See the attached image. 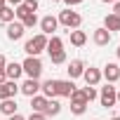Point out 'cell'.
<instances>
[{
  "mask_svg": "<svg viewBox=\"0 0 120 120\" xmlns=\"http://www.w3.org/2000/svg\"><path fill=\"white\" fill-rule=\"evenodd\" d=\"M42 49H47V35H45V33H38L35 38L26 40V45H24V52H26L28 56H38Z\"/></svg>",
  "mask_w": 120,
  "mask_h": 120,
  "instance_id": "obj_1",
  "label": "cell"
},
{
  "mask_svg": "<svg viewBox=\"0 0 120 120\" xmlns=\"http://www.w3.org/2000/svg\"><path fill=\"white\" fill-rule=\"evenodd\" d=\"M21 68H24V73H26L31 80H38L40 73H42V61H40L38 56H28L26 61L21 64Z\"/></svg>",
  "mask_w": 120,
  "mask_h": 120,
  "instance_id": "obj_2",
  "label": "cell"
},
{
  "mask_svg": "<svg viewBox=\"0 0 120 120\" xmlns=\"http://www.w3.org/2000/svg\"><path fill=\"white\" fill-rule=\"evenodd\" d=\"M56 21H59V24H64L66 28H78V26L82 24V17L68 7V10H64V12H59V19H56Z\"/></svg>",
  "mask_w": 120,
  "mask_h": 120,
  "instance_id": "obj_3",
  "label": "cell"
},
{
  "mask_svg": "<svg viewBox=\"0 0 120 120\" xmlns=\"http://www.w3.org/2000/svg\"><path fill=\"white\" fill-rule=\"evenodd\" d=\"M17 92H19L17 80H5L3 85H0V101H5V99H14Z\"/></svg>",
  "mask_w": 120,
  "mask_h": 120,
  "instance_id": "obj_4",
  "label": "cell"
},
{
  "mask_svg": "<svg viewBox=\"0 0 120 120\" xmlns=\"http://www.w3.org/2000/svg\"><path fill=\"white\" fill-rule=\"evenodd\" d=\"M75 90L73 80H54V94L56 97H71Z\"/></svg>",
  "mask_w": 120,
  "mask_h": 120,
  "instance_id": "obj_5",
  "label": "cell"
},
{
  "mask_svg": "<svg viewBox=\"0 0 120 120\" xmlns=\"http://www.w3.org/2000/svg\"><path fill=\"white\" fill-rule=\"evenodd\" d=\"M99 99H101V106H106V108H111L118 99H115V87H111L108 82H106V87H101V94H99Z\"/></svg>",
  "mask_w": 120,
  "mask_h": 120,
  "instance_id": "obj_6",
  "label": "cell"
},
{
  "mask_svg": "<svg viewBox=\"0 0 120 120\" xmlns=\"http://www.w3.org/2000/svg\"><path fill=\"white\" fill-rule=\"evenodd\" d=\"M38 90H40V80H31V78H26V80L19 85V92L26 94V97H35Z\"/></svg>",
  "mask_w": 120,
  "mask_h": 120,
  "instance_id": "obj_7",
  "label": "cell"
},
{
  "mask_svg": "<svg viewBox=\"0 0 120 120\" xmlns=\"http://www.w3.org/2000/svg\"><path fill=\"white\" fill-rule=\"evenodd\" d=\"M24 24L21 21H12V24H7V38L10 40H21L24 38Z\"/></svg>",
  "mask_w": 120,
  "mask_h": 120,
  "instance_id": "obj_8",
  "label": "cell"
},
{
  "mask_svg": "<svg viewBox=\"0 0 120 120\" xmlns=\"http://www.w3.org/2000/svg\"><path fill=\"white\" fill-rule=\"evenodd\" d=\"M101 75L106 78L108 85H113V82H118V78H120V66H118V64H106V68H104Z\"/></svg>",
  "mask_w": 120,
  "mask_h": 120,
  "instance_id": "obj_9",
  "label": "cell"
},
{
  "mask_svg": "<svg viewBox=\"0 0 120 120\" xmlns=\"http://www.w3.org/2000/svg\"><path fill=\"white\" fill-rule=\"evenodd\" d=\"M82 78H85V82L90 85V87H94V85H99L101 82V71L99 68H85V73H82Z\"/></svg>",
  "mask_w": 120,
  "mask_h": 120,
  "instance_id": "obj_10",
  "label": "cell"
},
{
  "mask_svg": "<svg viewBox=\"0 0 120 120\" xmlns=\"http://www.w3.org/2000/svg\"><path fill=\"white\" fill-rule=\"evenodd\" d=\"M56 26H59V21H56L52 14H47V17L40 19V28H42L45 35H52V31H56Z\"/></svg>",
  "mask_w": 120,
  "mask_h": 120,
  "instance_id": "obj_11",
  "label": "cell"
},
{
  "mask_svg": "<svg viewBox=\"0 0 120 120\" xmlns=\"http://www.w3.org/2000/svg\"><path fill=\"white\" fill-rule=\"evenodd\" d=\"M82 73H85V64L80 61V59H73V61L68 64V75H71V80H73V78H80Z\"/></svg>",
  "mask_w": 120,
  "mask_h": 120,
  "instance_id": "obj_12",
  "label": "cell"
},
{
  "mask_svg": "<svg viewBox=\"0 0 120 120\" xmlns=\"http://www.w3.org/2000/svg\"><path fill=\"white\" fill-rule=\"evenodd\" d=\"M21 73H24V68H21V64H17V61H12V64L5 66V75H7V80H17Z\"/></svg>",
  "mask_w": 120,
  "mask_h": 120,
  "instance_id": "obj_13",
  "label": "cell"
},
{
  "mask_svg": "<svg viewBox=\"0 0 120 120\" xmlns=\"http://www.w3.org/2000/svg\"><path fill=\"white\" fill-rule=\"evenodd\" d=\"M94 42H97L99 47H106V45L111 42V33H108L106 28H97V31H94Z\"/></svg>",
  "mask_w": 120,
  "mask_h": 120,
  "instance_id": "obj_14",
  "label": "cell"
},
{
  "mask_svg": "<svg viewBox=\"0 0 120 120\" xmlns=\"http://www.w3.org/2000/svg\"><path fill=\"white\" fill-rule=\"evenodd\" d=\"M31 108H33V113H45V108H47V99L40 97V94L31 97Z\"/></svg>",
  "mask_w": 120,
  "mask_h": 120,
  "instance_id": "obj_15",
  "label": "cell"
},
{
  "mask_svg": "<svg viewBox=\"0 0 120 120\" xmlns=\"http://www.w3.org/2000/svg\"><path fill=\"white\" fill-rule=\"evenodd\" d=\"M104 28L111 33V31H120V17H115V14H106V19H104Z\"/></svg>",
  "mask_w": 120,
  "mask_h": 120,
  "instance_id": "obj_16",
  "label": "cell"
},
{
  "mask_svg": "<svg viewBox=\"0 0 120 120\" xmlns=\"http://www.w3.org/2000/svg\"><path fill=\"white\" fill-rule=\"evenodd\" d=\"M59 49H64V40L59 38V35H52V38H47V52L52 54V52H59Z\"/></svg>",
  "mask_w": 120,
  "mask_h": 120,
  "instance_id": "obj_17",
  "label": "cell"
},
{
  "mask_svg": "<svg viewBox=\"0 0 120 120\" xmlns=\"http://www.w3.org/2000/svg\"><path fill=\"white\" fill-rule=\"evenodd\" d=\"M0 113H5V115H14V113H17V101H14V99H5L3 104H0Z\"/></svg>",
  "mask_w": 120,
  "mask_h": 120,
  "instance_id": "obj_18",
  "label": "cell"
},
{
  "mask_svg": "<svg viewBox=\"0 0 120 120\" xmlns=\"http://www.w3.org/2000/svg\"><path fill=\"white\" fill-rule=\"evenodd\" d=\"M59 111H61V104H59L56 99H47V108H45V118L47 115H59Z\"/></svg>",
  "mask_w": 120,
  "mask_h": 120,
  "instance_id": "obj_19",
  "label": "cell"
},
{
  "mask_svg": "<svg viewBox=\"0 0 120 120\" xmlns=\"http://www.w3.org/2000/svg\"><path fill=\"white\" fill-rule=\"evenodd\" d=\"M87 42V35H85V31H71V45H75V47H82Z\"/></svg>",
  "mask_w": 120,
  "mask_h": 120,
  "instance_id": "obj_20",
  "label": "cell"
},
{
  "mask_svg": "<svg viewBox=\"0 0 120 120\" xmlns=\"http://www.w3.org/2000/svg\"><path fill=\"white\" fill-rule=\"evenodd\" d=\"M14 17H17V14H14V10H12L10 5H5L3 10H0V21H3V24H12Z\"/></svg>",
  "mask_w": 120,
  "mask_h": 120,
  "instance_id": "obj_21",
  "label": "cell"
},
{
  "mask_svg": "<svg viewBox=\"0 0 120 120\" xmlns=\"http://www.w3.org/2000/svg\"><path fill=\"white\" fill-rule=\"evenodd\" d=\"M19 21L24 24V28H33V26L38 24V17H35V12H26V14H24Z\"/></svg>",
  "mask_w": 120,
  "mask_h": 120,
  "instance_id": "obj_22",
  "label": "cell"
},
{
  "mask_svg": "<svg viewBox=\"0 0 120 120\" xmlns=\"http://www.w3.org/2000/svg\"><path fill=\"white\" fill-rule=\"evenodd\" d=\"M68 99H71V104H85V106H87V104H90V101H87V97H85V92H82V90H73V94H71V97H68Z\"/></svg>",
  "mask_w": 120,
  "mask_h": 120,
  "instance_id": "obj_23",
  "label": "cell"
},
{
  "mask_svg": "<svg viewBox=\"0 0 120 120\" xmlns=\"http://www.w3.org/2000/svg\"><path fill=\"white\" fill-rule=\"evenodd\" d=\"M40 90H42L45 99H52V97H56V94H54V80H47V82H42V85H40Z\"/></svg>",
  "mask_w": 120,
  "mask_h": 120,
  "instance_id": "obj_24",
  "label": "cell"
},
{
  "mask_svg": "<svg viewBox=\"0 0 120 120\" xmlns=\"http://www.w3.org/2000/svg\"><path fill=\"white\" fill-rule=\"evenodd\" d=\"M49 59H52V64H64V61H66V52H64V49L52 52V54H49Z\"/></svg>",
  "mask_w": 120,
  "mask_h": 120,
  "instance_id": "obj_25",
  "label": "cell"
},
{
  "mask_svg": "<svg viewBox=\"0 0 120 120\" xmlns=\"http://www.w3.org/2000/svg\"><path fill=\"white\" fill-rule=\"evenodd\" d=\"M85 108H87L85 104H71V113H73V115H82Z\"/></svg>",
  "mask_w": 120,
  "mask_h": 120,
  "instance_id": "obj_26",
  "label": "cell"
},
{
  "mask_svg": "<svg viewBox=\"0 0 120 120\" xmlns=\"http://www.w3.org/2000/svg\"><path fill=\"white\" fill-rule=\"evenodd\" d=\"M21 5H24L28 12H35V10H38V0H24Z\"/></svg>",
  "mask_w": 120,
  "mask_h": 120,
  "instance_id": "obj_27",
  "label": "cell"
},
{
  "mask_svg": "<svg viewBox=\"0 0 120 120\" xmlns=\"http://www.w3.org/2000/svg\"><path fill=\"white\" fill-rule=\"evenodd\" d=\"M82 92H85V97H87V101H92V99H97V90H94V87H90V85H87V87H85Z\"/></svg>",
  "mask_w": 120,
  "mask_h": 120,
  "instance_id": "obj_28",
  "label": "cell"
},
{
  "mask_svg": "<svg viewBox=\"0 0 120 120\" xmlns=\"http://www.w3.org/2000/svg\"><path fill=\"white\" fill-rule=\"evenodd\" d=\"M28 120H47V118H45L42 113H31V118H28Z\"/></svg>",
  "mask_w": 120,
  "mask_h": 120,
  "instance_id": "obj_29",
  "label": "cell"
},
{
  "mask_svg": "<svg viewBox=\"0 0 120 120\" xmlns=\"http://www.w3.org/2000/svg\"><path fill=\"white\" fill-rule=\"evenodd\" d=\"M5 3H7V5H10V7H12V5H17V7H19V5H21V3H24V0H5Z\"/></svg>",
  "mask_w": 120,
  "mask_h": 120,
  "instance_id": "obj_30",
  "label": "cell"
},
{
  "mask_svg": "<svg viewBox=\"0 0 120 120\" xmlns=\"http://www.w3.org/2000/svg\"><path fill=\"white\" fill-rule=\"evenodd\" d=\"M113 14H115V17H120V3H115V5H113Z\"/></svg>",
  "mask_w": 120,
  "mask_h": 120,
  "instance_id": "obj_31",
  "label": "cell"
},
{
  "mask_svg": "<svg viewBox=\"0 0 120 120\" xmlns=\"http://www.w3.org/2000/svg\"><path fill=\"white\" fill-rule=\"evenodd\" d=\"M7 66V59H5V54H0V68H5Z\"/></svg>",
  "mask_w": 120,
  "mask_h": 120,
  "instance_id": "obj_32",
  "label": "cell"
},
{
  "mask_svg": "<svg viewBox=\"0 0 120 120\" xmlns=\"http://www.w3.org/2000/svg\"><path fill=\"white\" fill-rule=\"evenodd\" d=\"M5 80H7V75H5V68H0V85H3Z\"/></svg>",
  "mask_w": 120,
  "mask_h": 120,
  "instance_id": "obj_33",
  "label": "cell"
},
{
  "mask_svg": "<svg viewBox=\"0 0 120 120\" xmlns=\"http://www.w3.org/2000/svg\"><path fill=\"white\" fill-rule=\"evenodd\" d=\"M10 120H26L24 115H19V113H14V115H10Z\"/></svg>",
  "mask_w": 120,
  "mask_h": 120,
  "instance_id": "obj_34",
  "label": "cell"
},
{
  "mask_svg": "<svg viewBox=\"0 0 120 120\" xmlns=\"http://www.w3.org/2000/svg\"><path fill=\"white\" fill-rule=\"evenodd\" d=\"M64 3H66V5L71 7V5H78V3H82V0H64Z\"/></svg>",
  "mask_w": 120,
  "mask_h": 120,
  "instance_id": "obj_35",
  "label": "cell"
},
{
  "mask_svg": "<svg viewBox=\"0 0 120 120\" xmlns=\"http://www.w3.org/2000/svg\"><path fill=\"white\" fill-rule=\"evenodd\" d=\"M5 5H7V3H5V0H0V10H3V7H5Z\"/></svg>",
  "mask_w": 120,
  "mask_h": 120,
  "instance_id": "obj_36",
  "label": "cell"
},
{
  "mask_svg": "<svg viewBox=\"0 0 120 120\" xmlns=\"http://www.w3.org/2000/svg\"><path fill=\"white\" fill-rule=\"evenodd\" d=\"M104 3H120V0H104Z\"/></svg>",
  "mask_w": 120,
  "mask_h": 120,
  "instance_id": "obj_37",
  "label": "cell"
},
{
  "mask_svg": "<svg viewBox=\"0 0 120 120\" xmlns=\"http://www.w3.org/2000/svg\"><path fill=\"white\" fill-rule=\"evenodd\" d=\"M115 99H118V101H120V92H115Z\"/></svg>",
  "mask_w": 120,
  "mask_h": 120,
  "instance_id": "obj_38",
  "label": "cell"
},
{
  "mask_svg": "<svg viewBox=\"0 0 120 120\" xmlns=\"http://www.w3.org/2000/svg\"><path fill=\"white\" fill-rule=\"evenodd\" d=\"M115 52H118V56H120V47H118V49H115Z\"/></svg>",
  "mask_w": 120,
  "mask_h": 120,
  "instance_id": "obj_39",
  "label": "cell"
},
{
  "mask_svg": "<svg viewBox=\"0 0 120 120\" xmlns=\"http://www.w3.org/2000/svg\"><path fill=\"white\" fill-rule=\"evenodd\" d=\"M111 120H120V115H118V118H111Z\"/></svg>",
  "mask_w": 120,
  "mask_h": 120,
  "instance_id": "obj_40",
  "label": "cell"
},
{
  "mask_svg": "<svg viewBox=\"0 0 120 120\" xmlns=\"http://www.w3.org/2000/svg\"><path fill=\"white\" fill-rule=\"evenodd\" d=\"M54 3H59V0H54Z\"/></svg>",
  "mask_w": 120,
  "mask_h": 120,
  "instance_id": "obj_41",
  "label": "cell"
}]
</instances>
